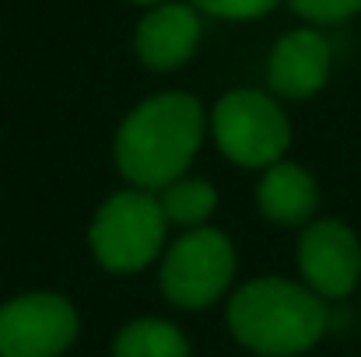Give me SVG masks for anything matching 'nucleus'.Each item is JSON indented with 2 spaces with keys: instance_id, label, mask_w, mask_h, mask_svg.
<instances>
[{
  "instance_id": "nucleus-5",
  "label": "nucleus",
  "mask_w": 361,
  "mask_h": 357,
  "mask_svg": "<svg viewBox=\"0 0 361 357\" xmlns=\"http://www.w3.org/2000/svg\"><path fill=\"white\" fill-rule=\"evenodd\" d=\"M235 277V249L218 228H190L161 263V291L179 308H211Z\"/></svg>"
},
{
  "instance_id": "nucleus-7",
  "label": "nucleus",
  "mask_w": 361,
  "mask_h": 357,
  "mask_svg": "<svg viewBox=\"0 0 361 357\" xmlns=\"http://www.w3.org/2000/svg\"><path fill=\"white\" fill-rule=\"evenodd\" d=\"M298 270L319 298H348L361 280L358 235L337 218L309 221L298 238Z\"/></svg>"
},
{
  "instance_id": "nucleus-11",
  "label": "nucleus",
  "mask_w": 361,
  "mask_h": 357,
  "mask_svg": "<svg viewBox=\"0 0 361 357\" xmlns=\"http://www.w3.org/2000/svg\"><path fill=\"white\" fill-rule=\"evenodd\" d=\"M113 357H190V340L165 319H133L116 333Z\"/></svg>"
},
{
  "instance_id": "nucleus-3",
  "label": "nucleus",
  "mask_w": 361,
  "mask_h": 357,
  "mask_svg": "<svg viewBox=\"0 0 361 357\" xmlns=\"http://www.w3.org/2000/svg\"><path fill=\"white\" fill-rule=\"evenodd\" d=\"M169 218L147 189H123L109 196L92 228H88V245L109 273H137L144 270L165 245Z\"/></svg>"
},
{
  "instance_id": "nucleus-14",
  "label": "nucleus",
  "mask_w": 361,
  "mask_h": 357,
  "mask_svg": "<svg viewBox=\"0 0 361 357\" xmlns=\"http://www.w3.org/2000/svg\"><path fill=\"white\" fill-rule=\"evenodd\" d=\"M200 14L211 18H225V21H252L270 14L281 0H190Z\"/></svg>"
},
{
  "instance_id": "nucleus-12",
  "label": "nucleus",
  "mask_w": 361,
  "mask_h": 357,
  "mask_svg": "<svg viewBox=\"0 0 361 357\" xmlns=\"http://www.w3.org/2000/svg\"><path fill=\"white\" fill-rule=\"evenodd\" d=\"M169 225L183 228H204V221L218 211V189L207 179H176L158 196Z\"/></svg>"
},
{
  "instance_id": "nucleus-8",
  "label": "nucleus",
  "mask_w": 361,
  "mask_h": 357,
  "mask_svg": "<svg viewBox=\"0 0 361 357\" xmlns=\"http://www.w3.org/2000/svg\"><path fill=\"white\" fill-rule=\"evenodd\" d=\"M334 67L330 39L319 28H291L281 35L267 60V84L281 99H312L323 92Z\"/></svg>"
},
{
  "instance_id": "nucleus-13",
  "label": "nucleus",
  "mask_w": 361,
  "mask_h": 357,
  "mask_svg": "<svg viewBox=\"0 0 361 357\" xmlns=\"http://www.w3.org/2000/svg\"><path fill=\"white\" fill-rule=\"evenodd\" d=\"M291 11L312 25H341L361 14V0H288Z\"/></svg>"
},
{
  "instance_id": "nucleus-2",
  "label": "nucleus",
  "mask_w": 361,
  "mask_h": 357,
  "mask_svg": "<svg viewBox=\"0 0 361 357\" xmlns=\"http://www.w3.org/2000/svg\"><path fill=\"white\" fill-rule=\"evenodd\" d=\"M330 326L326 298L309 284L256 277L228 298V330L259 357H295L312 351Z\"/></svg>"
},
{
  "instance_id": "nucleus-10",
  "label": "nucleus",
  "mask_w": 361,
  "mask_h": 357,
  "mask_svg": "<svg viewBox=\"0 0 361 357\" xmlns=\"http://www.w3.org/2000/svg\"><path fill=\"white\" fill-rule=\"evenodd\" d=\"M256 203L270 225H281V228L309 225L319 207V186H316L312 172L281 158L263 172V179L256 186Z\"/></svg>"
},
{
  "instance_id": "nucleus-1",
  "label": "nucleus",
  "mask_w": 361,
  "mask_h": 357,
  "mask_svg": "<svg viewBox=\"0 0 361 357\" xmlns=\"http://www.w3.org/2000/svg\"><path fill=\"white\" fill-rule=\"evenodd\" d=\"M204 144V109L186 92L144 99L116 133V168L133 189H165Z\"/></svg>"
},
{
  "instance_id": "nucleus-6",
  "label": "nucleus",
  "mask_w": 361,
  "mask_h": 357,
  "mask_svg": "<svg viewBox=\"0 0 361 357\" xmlns=\"http://www.w3.org/2000/svg\"><path fill=\"white\" fill-rule=\"evenodd\" d=\"M78 340V312L63 294L32 291L0 305V357H60Z\"/></svg>"
},
{
  "instance_id": "nucleus-4",
  "label": "nucleus",
  "mask_w": 361,
  "mask_h": 357,
  "mask_svg": "<svg viewBox=\"0 0 361 357\" xmlns=\"http://www.w3.org/2000/svg\"><path fill=\"white\" fill-rule=\"evenodd\" d=\"M211 133L221 154L242 168H270L291 144V123L284 109L252 88H235L214 106Z\"/></svg>"
},
{
  "instance_id": "nucleus-9",
  "label": "nucleus",
  "mask_w": 361,
  "mask_h": 357,
  "mask_svg": "<svg viewBox=\"0 0 361 357\" xmlns=\"http://www.w3.org/2000/svg\"><path fill=\"white\" fill-rule=\"evenodd\" d=\"M200 11L193 4H154L133 32V53L151 70H176L183 67L200 42Z\"/></svg>"
},
{
  "instance_id": "nucleus-15",
  "label": "nucleus",
  "mask_w": 361,
  "mask_h": 357,
  "mask_svg": "<svg viewBox=\"0 0 361 357\" xmlns=\"http://www.w3.org/2000/svg\"><path fill=\"white\" fill-rule=\"evenodd\" d=\"M130 4H140V7H154V4H165V0H130Z\"/></svg>"
}]
</instances>
